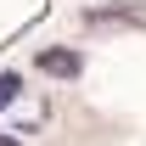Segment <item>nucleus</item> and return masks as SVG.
I'll return each mask as SVG.
<instances>
[{
	"mask_svg": "<svg viewBox=\"0 0 146 146\" xmlns=\"http://www.w3.org/2000/svg\"><path fill=\"white\" fill-rule=\"evenodd\" d=\"M96 28H107V23H146V11H135V6H101V11H90Z\"/></svg>",
	"mask_w": 146,
	"mask_h": 146,
	"instance_id": "f257e3e1",
	"label": "nucleus"
},
{
	"mask_svg": "<svg viewBox=\"0 0 146 146\" xmlns=\"http://www.w3.org/2000/svg\"><path fill=\"white\" fill-rule=\"evenodd\" d=\"M39 68L68 79V73H79V56H73V51H39Z\"/></svg>",
	"mask_w": 146,
	"mask_h": 146,
	"instance_id": "f03ea898",
	"label": "nucleus"
},
{
	"mask_svg": "<svg viewBox=\"0 0 146 146\" xmlns=\"http://www.w3.org/2000/svg\"><path fill=\"white\" fill-rule=\"evenodd\" d=\"M17 101V73H0V107Z\"/></svg>",
	"mask_w": 146,
	"mask_h": 146,
	"instance_id": "7ed1b4c3",
	"label": "nucleus"
},
{
	"mask_svg": "<svg viewBox=\"0 0 146 146\" xmlns=\"http://www.w3.org/2000/svg\"><path fill=\"white\" fill-rule=\"evenodd\" d=\"M0 146H17V141H6V135H0Z\"/></svg>",
	"mask_w": 146,
	"mask_h": 146,
	"instance_id": "20e7f679",
	"label": "nucleus"
}]
</instances>
